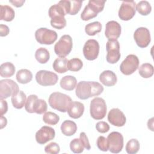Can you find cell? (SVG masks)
<instances>
[{"label": "cell", "instance_id": "6da1fadb", "mask_svg": "<svg viewBox=\"0 0 154 154\" xmlns=\"http://www.w3.org/2000/svg\"><path fill=\"white\" fill-rule=\"evenodd\" d=\"M49 104L54 109L66 112L72 102L70 97L60 92H54L49 97Z\"/></svg>", "mask_w": 154, "mask_h": 154}, {"label": "cell", "instance_id": "7a4b0ae2", "mask_svg": "<svg viewBox=\"0 0 154 154\" xmlns=\"http://www.w3.org/2000/svg\"><path fill=\"white\" fill-rule=\"evenodd\" d=\"M106 109L105 101L101 97H95L90 102V115L95 120L103 119L106 116Z\"/></svg>", "mask_w": 154, "mask_h": 154}, {"label": "cell", "instance_id": "3957f363", "mask_svg": "<svg viewBox=\"0 0 154 154\" xmlns=\"http://www.w3.org/2000/svg\"><path fill=\"white\" fill-rule=\"evenodd\" d=\"M73 46L72 38L67 34L61 37L54 46L55 53L60 57H66L71 52Z\"/></svg>", "mask_w": 154, "mask_h": 154}, {"label": "cell", "instance_id": "277c9868", "mask_svg": "<svg viewBox=\"0 0 154 154\" xmlns=\"http://www.w3.org/2000/svg\"><path fill=\"white\" fill-rule=\"evenodd\" d=\"M35 37L37 42L42 45H52L57 39V32L46 28H40L35 32Z\"/></svg>", "mask_w": 154, "mask_h": 154}, {"label": "cell", "instance_id": "5b68a950", "mask_svg": "<svg viewBox=\"0 0 154 154\" xmlns=\"http://www.w3.org/2000/svg\"><path fill=\"white\" fill-rule=\"evenodd\" d=\"M19 90V86L16 82L11 79H2L0 81V98L7 99L16 94Z\"/></svg>", "mask_w": 154, "mask_h": 154}, {"label": "cell", "instance_id": "8992f818", "mask_svg": "<svg viewBox=\"0 0 154 154\" xmlns=\"http://www.w3.org/2000/svg\"><path fill=\"white\" fill-rule=\"evenodd\" d=\"M139 66L138 58L134 55H128L120 66V72L125 75H130L135 72Z\"/></svg>", "mask_w": 154, "mask_h": 154}, {"label": "cell", "instance_id": "52a82bcc", "mask_svg": "<svg viewBox=\"0 0 154 154\" xmlns=\"http://www.w3.org/2000/svg\"><path fill=\"white\" fill-rule=\"evenodd\" d=\"M58 77L52 72L41 70L37 72L35 80L37 82L42 86H51L57 84Z\"/></svg>", "mask_w": 154, "mask_h": 154}, {"label": "cell", "instance_id": "ba28073f", "mask_svg": "<svg viewBox=\"0 0 154 154\" xmlns=\"http://www.w3.org/2000/svg\"><path fill=\"white\" fill-rule=\"evenodd\" d=\"M107 52L106 59L108 63L115 64L120 58V44L117 40H108L106 45Z\"/></svg>", "mask_w": 154, "mask_h": 154}, {"label": "cell", "instance_id": "9c48e42d", "mask_svg": "<svg viewBox=\"0 0 154 154\" xmlns=\"http://www.w3.org/2000/svg\"><path fill=\"white\" fill-rule=\"evenodd\" d=\"M109 150L111 153H118L123 147V137L119 132H112L107 137Z\"/></svg>", "mask_w": 154, "mask_h": 154}, {"label": "cell", "instance_id": "30bf717a", "mask_svg": "<svg viewBox=\"0 0 154 154\" xmlns=\"http://www.w3.org/2000/svg\"><path fill=\"white\" fill-rule=\"evenodd\" d=\"M136 13L135 1H123L119 10V17L122 20L127 21L131 19Z\"/></svg>", "mask_w": 154, "mask_h": 154}, {"label": "cell", "instance_id": "8fae6325", "mask_svg": "<svg viewBox=\"0 0 154 154\" xmlns=\"http://www.w3.org/2000/svg\"><path fill=\"white\" fill-rule=\"evenodd\" d=\"M99 44L94 39L88 40L83 47V54L85 58L90 61L96 60L99 53Z\"/></svg>", "mask_w": 154, "mask_h": 154}, {"label": "cell", "instance_id": "7c38bea8", "mask_svg": "<svg viewBox=\"0 0 154 154\" xmlns=\"http://www.w3.org/2000/svg\"><path fill=\"white\" fill-rule=\"evenodd\" d=\"M134 38L140 48H144L150 43L151 37L150 31L147 28H138L134 33Z\"/></svg>", "mask_w": 154, "mask_h": 154}, {"label": "cell", "instance_id": "4fadbf2b", "mask_svg": "<svg viewBox=\"0 0 154 154\" xmlns=\"http://www.w3.org/2000/svg\"><path fill=\"white\" fill-rule=\"evenodd\" d=\"M55 136V130L49 126H42L35 134V140L40 144H44L53 140Z\"/></svg>", "mask_w": 154, "mask_h": 154}, {"label": "cell", "instance_id": "5bb4252c", "mask_svg": "<svg viewBox=\"0 0 154 154\" xmlns=\"http://www.w3.org/2000/svg\"><path fill=\"white\" fill-rule=\"evenodd\" d=\"M108 120L112 125L122 127L126 123V119L123 112L119 108L111 109L108 114Z\"/></svg>", "mask_w": 154, "mask_h": 154}, {"label": "cell", "instance_id": "9a60e30c", "mask_svg": "<svg viewBox=\"0 0 154 154\" xmlns=\"http://www.w3.org/2000/svg\"><path fill=\"white\" fill-rule=\"evenodd\" d=\"M121 26L116 21L111 20L106 23L105 35L108 40H117L121 34Z\"/></svg>", "mask_w": 154, "mask_h": 154}, {"label": "cell", "instance_id": "2e32d148", "mask_svg": "<svg viewBox=\"0 0 154 154\" xmlns=\"http://www.w3.org/2000/svg\"><path fill=\"white\" fill-rule=\"evenodd\" d=\"M76 96L82 100L91 97V86L90 81H80L76 86Z\"/></svg>", "mask_w": 154, "mask_h": 154}, {"label": "cell", "instance_id": "e0dca14e", "mask_svg": "<svg viewBox=\"0 0 154 154\" xmlns=\"http://www.w3.org/2000/svg\"><path fill=\"white\" fill-rule=\"evenodd\" d=\"M67 111L70 117L75 119H79L84 113V105L83 103L79 102L72 101L70 103Z\"/></svg>", "mask_w": 154, "mask_h": 154}, {"label": "cell", "instance_id": "ac0fdd59", "mask_svg": "<svg viewBox=\"0 0 154 154\" xmlns=\"http://www.w3.org/2000/svg\"><path fill=\"white\" fill-rule=\"evenodd\" d=\"M99 80L105 86H114L117 82L116 75L111 70H105L99 76Z\"/></svg>", "mask_w": 154, "mask_h": 154}, {"label": "cell", "instance_id": "d6986e66", "mask_svg": "<svg viewBox=\"0 0 154 154\" xmlns=\"http://www.w3.org/2000/svg\"><path fill=\"white\" fill-rule=\"evenodd\" d=\"M61 87L67 91L73 90L77 85V81L75 77L71 75H67L63 77L60 81Z\"/></svg>", "mask_w": 154, "mask_h": 154}, {"label": "cell", "instance_id": "ffe728a7", "mask_svg": "<svg viewBox=\"0 0 154 154\" xmlns=\"http://www.w3.org/2000/svg\"><path fill=\"white\" fill-rule=\"evenodd\" d=\"M61 131L66 136H72L77 131L76 124L72 120H65L61 125Z\"/></svg>", "mask_w": 154, "mask_h": 154}, {"label": "cell", "instance_id": "44dd1931", "mask_svg": "<svg viewBox=\"0 0 154 154\" xmlns=\"http://www.w3.org/2000/svg\"><path fill=\"white\" fill-rule=\"evenodd\" d=\"M67 59L66 57H60L56 58L52 64L53 69L54 70L59 73H66L67 70H69L67 67L68 63Z\"/></svg>", "mask_w": 154, "mask_h": 154}, {"label": "cell", "instance_id": "7402d4cb", "mask_svg": "<svg viewBox=\"0 0 154 154\" xmlns=\"http://www.w3.org/2000/svg\"><path fill=\"white\" fill-rule=\"evenodd\" d=\"M11 102L13 106L16 109L22 108L26 101V96L22 91L19 90L16 94L11 96Z\"/></svg>", "mask_w": 154, "mask_h": 154}, {"label": "cell", "instance_id": "603a6c76", "mask_svg": "<svg viewBox=\"0 0 154 154\" xmlns=\"http://www.w3.org/2000/svg\"><path fill=\"white\" fill-rule=\"evenodd\" d=\"M1 20L7 22H10L13 20L15 16V12L14 10L7 5H1Z\"/></svg>", "mask_w": 154, "mask_h": 154}, {"label": "cell", "instance_id": "cb8c5ba5", "mask_svg": "<svg viewBox=\"0 0 154 154\" xmlns=\"http://www.w3.org/2000/svg\"><path fill=\"white\" fill-rule=\"evenodd\" d=\"M15 70V67L13 63L5 62L0 66V75L3 78H9L14 74Z\"/></svg>", "mask_w": 154, "mask_h": 154}, {"label": "cell", "instance_id": "d4e9b609", "mask_svg": "<svg viewBox=\"0 0 154 154\" xmlns=\"http://www.w3.org/2000/svg\"><path fill=\"white\" fill-rule=\"evenodd\" d=\"M17 81L22 84L29 82L32 79V74L31 72L28 69H20L16 73Z\"/></svg>", "mask_w": 154, "mask_h": 154}, {"label": "cell", "instance_id": "484cf974", "mask_svg": "<svg viewBox=\"0 0 154 154\" xmlns=\"http://www.w3.org/2000/svg\"><path fill=\"white\" fill-rule=\"evenodd\" d=\"M35 58L38 63L45 64L49 61L50 54L49 51L46 48H40L35 51Z\"/></svg>", "mask_w": 154, "mask_h": 154}, {"label": "cell", "instance_id": "4316f807", "mask_svg": "<svg viewBox=\"0 0 154 154\" xmlns=\"http://www.w3.org/2000/svg\"><path fill=\"white\" fill-rule=\"evenodd\" d=\"M102 29V25L100 22L96 21L90 23L85 25V31L88 35H94L100 32Z\"/></svg>", "mask_w": 154, "mask_h": 154}, {"label": "cell", "instance_id": "83f0119b", "mask_svg": "<svg viewBox=\"0 0 154 154\" xmlns=\"http://www.w3.org/2000/svg\"><path fill=\"white\" fill-rule=\"evenodd\" d=\"M138 72L141 77L144 78H150L153 75V66L150 63H144L139 67Z\"/></svg>", "mask_w": 154, "mask_h": 154}, {"label": "cell", "instance_id": "f1b7e54d", "mask_svg": "<svg viewBox=\"0 0 154 154\" xmlns=\"http://www.w3.org/2000/svg\"><path fill=\"white\" fill-rule=\"evenodd\" d=\"M48 14L51 19L55 17H64L66 15L62 6L58 3L52 5L49 8Z\"/></svg>", "mask_w": 154, "mask_h": 154}, {"label": "cell", "instance_id": "f546056e", "mask_svg": "<svg viewBox=\"0 0 154 154\" xmlns=\"http://www.w3.org/2000/svg\"><path fill=\"white\" fill-rule=\"evenodd\" d=\"M136 10L143 16H147L152 11V7L147 1H141L136 5Z\"/></svg>", "mask_w": 154, "mask_h": 154}, {"label": "cell", "instance_id": "4dcf8cb0", "mask_svg": "<svg viewBox=\"0 0 154 154\" xmlns=\"http://www.w3.org/2000/svg\"><path fill=\"white\" fill-rule=\"evenodd\" d=\"M47 108L48 105L45 100L37 99L34 102L33 106L34 112L37 113L38 114H42L46 112Z\"/></svg>", "mask_w": 154, "mask_h": 154}, {"label": "cell", "instance_id": "1f68e13d", "mask_svg": "<svg viewBox=\"0 0 154 154\" xmlns=\"http://www.w3.org/2000/svg\"><path fill=\"white\" fill-rule=\"evenodd\" d=\"M43 120L46 124L50 125H55L58 123L60 120V117L57 114L51 111H48L46 112L43 115Z\"/></svg>", "mask_w": 154, "mask_h": 154}, {"label": "cell", "instance_id": "d6a6232c", "mask_svg": "<svg viewBox=\"0 0 154 154\" xmlns=\"http://www.w3.org/2000/svg\"><path fill=\"white\" fill-rule=\"evenodd\" d=\"M140 143L137 139H131L126 145V151L129 154L137 153L140 149Z\"/></svg>", "mask_w": 154, "mask_h": 154}, {"label": "cell", "instance_id": "836d02e7", "mask_svg": "<svg viewBox=\"0 0 154 154\" xmlns=\"http://www.w3.org/2000/svg\"><path fill=\"white\" fill-rule=\"evenodd\" d=\"M105 1H96V0H90L88 3V6L96 13L98 14L101 12L105 6Z\"/></svg>", "mask_w": 154, "mask_h": 154}, {"label": "cell", "instance_id": "e575fe53", "mask_svg": "<svg viewBox=\"0 0 154 154\" xmlns=\"http://www.w3.org/2000/svg\"><path fill=\"white\" fill-rule=\"evenodd\" d=\"M82 61L78 58H74L68 61L67 67L72 72H78L82 69Z\"/></svg>", "mask_w": 154, "mask_h": 154}, {"label": "cell", "instance_id": "d590c367", "mask_svg": "<svg viewBox=\"0 0 154 154\" xmlns=\"http://www.w3.org/2000/svg\"><path fill=\"white\" fill-rule=\"evenodd\" d=\"M70 150L75 153H81L84 151V146L79 138H74L70 143Z\"/></svg>", "mask_w": 154, "mask_h": 154}, {"label": "cell", "instance_id": "8d00e7d4", "mask_svg": "<svg viewBox=\"0 0 154 154\" xmlns=\"http://www.w3.org/2000/svg\"><path fill=\"white\" fill-rule=\"evenodd\" d=\"M51 25L54 28L61 29L66 26V20L64 17H55L51 19Z\"/></svg>", "mask_w": 154, "mask_h": 154}, {"label": "cell", "instance_id": "74e56055", "mask_svg": "<svg viewBox=\"0 0 154 154\" xmlns=\"http://www.w3.org/2000/svg\"><path fill=\"white\" fill-rule=\"evenodd\" d=\"M97 16V14L94 13L88 5H86L81 14V18L84 21L88 20L94 18Z\"/></svg>", "mask_w": 154, "mask_h": 154}, {"label": "cell", "instance_id": "f35d334b", "mask_svg": "<svg viewBox=\"0 0 154 154\" xmlns=\"http://www.w3.org/2000/svg\"><path fill=\"white\" fill-rule=\"evenodd\" d=\"M37 99H38V97L35 94H31L28 97L25 105V110L28 112L34 113V111H33L34 103Z\"/></svg>", "mask_w": 154, "mask_h": 154}, {"label": "cell", "instance_id": "ab89813d", "mask_svg": "<svg viewBox=\"0 0 154 154\" xmlns=\"http://www.w3.org/2000/svg\"><path fill=\"white\" fill-rule=\"evenodd\" d=\"M91 86V97L97 96L103 91V87L98 82L90 81Z\"/></svg>", "mask_w": 154, "mask_h": 154}, {"label": "cell", "instance_id": "60d3db41", "mask_svg": "<svg viewBox=\"0 0 154 154\" xmlns=\"http://www.w3.org/2000/svg\"><path fill=\"white\" fill-rule=\"evenodd\" d=\"M96 144L99 150L106 152L109 150V145L107 138L104 137L103 136H99L97 139Z\"/></svg>", "mask_w": 154, "mask_h": 154}, {"label": "cell", "instance_id": "b9f144b4", "mask_svg": "<svg viewBox=\"0 0 154 154\" xmlns=\"http://www.w3.org/2000/svg\"><path fill=\"white\" fill-rule=\"evenodd\" d=\"M70 1V8L69 14L75 15L79 11L82 6V1L73 0Z\"/></svg>", "mask_w": 154, "mask_h": 154}, {"label": "cell", "instance_id": "7bdbcfd3", "mask_svg": "<svg viewBox=\"0 0 154 154\" xmlns=\"http://www.w3.org/2000/svg\"><path fill=\"white\" fill-rule=\"evenodd\" d=\"M45 151L47 153L57 154L60 152V148L59 145L57 143L52 142L45 146Z\"/></svg>", "mask_w": 154, "mask_h": 154}, {"label": "cell", "instance_id": "ee69618b", "mask_svg": "<svg viewBox=\"0 0 154 154\" xmlns=\"http://www.w3.org/2000/svg\"><path fill=\"white\" fill-rule=\"evenodd\" d=\"M96 130L100 133H106L109 130V125L105 122H99L96 125Z\"/></svg>", "mask_w": 154, "mask_h": 154}, {"label": "cell", "instance_id": "f6af8a7d", "mask_svg": "<svg viewBox=\"0 0 154 154\" xmlns=\"http://www.w3.org/2000/svg\"><path fill=\"white\" fill-rule=\"evenodd\" d=\"M79 139L82 144V145L84 146V148H85L87 150H90L91 149V146L89 143V141L88 140V138L87 137V135L85 132H82L79 135Z\"/></svg>", "mask_w": 154, "mask_h": 154}, {"label": "cell", "instance_id": "bcb514c9", "mask_svg": "<svg viewBox=\"0 0 154 154\" xmlns=\"http://www.w3.org/2000/svg\"><path fill=\"white\" fill-rule=\"evenodd\" d=\"M0 103H1L0 112H1V116H3L4 114H5L7 112L8 104H7V102L2 99H0Z\"/></svg>", "mask_w": 154, "mask_h": 154}, {"label": "cell", "instance_id": "7dc6e473", "mask_svg": "<svg viewBox=\"0 0 154 154\" xmlns=\"http://www.w3.org/2000/svg\"><path fill=\"white\" fill-rule=\"evenodd\" d=\"M9 32H10V29L7 25H3V24L0 25V35L1 37H4L7 35L9 34Z\"/></svg>", "mask_w": 154, "mask_h": 154}, {"label": "cell", "instance_id": "c3c4849f", "mask_svg": "<svg viewBox=\"0 0 154 154\" xmlns=\"http://www.w3.org/2000/svg\"><path fill=\"white\" fill-rule=\"evenodd\" d=\"M10 3H11L16 7H20L25 3V0H19V1H9Z\"/></svg>", "mask_w": 154, "mask_h": 154}, {"label": "cell", "instance_id": "681fc988", "mask_svg": "<svg viewBox=\"0 0 154 154\" xmlns=\"http://www.w3.org/2000/svg\"><path fill=\"white\" fill-rule=\"evenodd\" d=\"M7 123V119L4 117L3 116H1V129H3L4 127L6 126Z\"/></svg>", "mask_w": 154, "mask_h": 154}, {"label": "cell", "instance_id": "f907efd6", "mask_svg": "<svg viewBox=\"0 0 154 154\" xmlns=\"http://www.w3.org/2000/svg\"><path fill=\"white\" fill-rule=\"evenodd\" d=\"M147 127L152 131H153V118H151L147 122Z\"/></svg>", "mask_w": 154, "mask_h": 154}]
</instances>
